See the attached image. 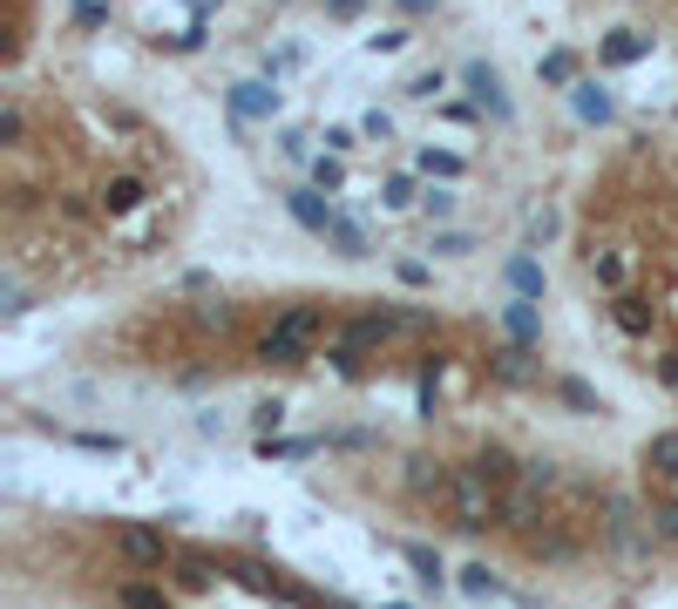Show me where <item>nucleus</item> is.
I'll return each mask as SVG.
<instances>
[{"instance_id":"obj_6","label":"nucleus","mask_w":678,"mask_h":609,"mask_svg":"<svg viewBox=\"0 0 678 609\" xmlns=\"http://www.w3.org/2000/svg\"><path fill=\"white\" fill-rule=\"evenodd\" d=\"M475 474H482V481L496 487V495H502V487H515V481H523V461H515L509 447H482V454H475Z\"/></svg>"},{"instance_id":"obj_17","label":"nucleus","mask_w":678,"mask_h":609,"mask_svg":"<svg viewBox=\"0 0 678 609\" xmlns=\"http://www.w3.org/2000/svg\"><path fill=\"white\" fill-rule=\"evenodd\" d=\"M509 284H515L523 298H536V292H543V271H536L530 258H515V264H509Z\"/></svg>"},{"instance_id":"obj_7","label":"nucleus","mask_w":678,"mask_h":609,"mask_svg":"<svg viewBox=\"0 0 678 609\" xmlns=\"http://www.w3.org/2000/svg\"><path fill=\"white\" fill-rule=\"evenodd\" d=\"M489 373L502 386H523V380H536V359H530V346H496L489 352Z\"/></svg>"},{"instance_id":"obj_12","label":"nucleus","mask_w":678,"mask_h":609,"mask_svg":"<svg viewBox=\"0 0 678 609\" xmlns=\"http://www.w3.org/2000/svg\"><path fill=\"white\" fill-rule=\"evenodd\" d=\"M645 467L652 474H678V433H652L645 440Z\"/></svg>"},{"instance_id":"obj_10","label":"nucleus","mask_w":678,"mask_h":609,"mask_svg":"<svg viewBox=\"0 0 678 609\" xmlns=\"http://www.w3.org/2000/svg\"><path fill=\"white\" fill-rule=\"evenodd\" d=\"M170 568H177V589H211L218 583V562L211 555H177Z\"/></svg>"},{"instance_id":"obj_13","label":"nucleus","mask_w":678,"mask_h":609,"mask_svg":"<svg viewBox=\"0 0 678 609\" xmlns=\"http://www.w3.org/2000/svg\"><path fill=\"white\" fill-rule=\"evenodd\" d=\"M231 109H237V115H271V109H278V95H271V89H258V81H245V89L231 95Z\"/></svg>"},{"instance_id":"obj_24","label":"nucleus","mask_w":678,"mask_h":609,"mask_svg":"<svg viewBox=\"0 0 678 609\" xmlns=\"http://www.w3.org/2000/svg\"><path fill=\"white\" fill-rule=\"evenodd\" d=\"M658 380H665V386H678V346H671V352H658Z\"/></svg>"},{"instance_id":"obj_3","label":"nucleus","mask_w":678,"mask_h":609,"mask_svg":"<svg viewBox=\"0 0 678 609\" xmlns=\"http://www.w3.org/2000/svg\"><path fill=\"white\" fill-rule=\"evenodd\" d=\"M536 521H543V487H530V481L502 487V528H515V535H536Z\"/></svg>"},{"instance_id":"obj_16","label":"nucleus","mask_w":678,"mask_h":609,"mask_svg":"<svg viewBox=\"0 0 678 609\" xmlns=\"http://www.w3.org/2000/svg\"><path fill=\"white\" fill-rule=\"evenodd\" d=\"M556 399H564V406H577V414H604V406H597V393H590L583 380H556Z\"/></svg>"},{"instance_id":"obj_23","label":"nucleus","mask_w":678,"mask_h":609,"mask_svg":"<svg viewBox=\"0 0 678 609\" xmlns=\"http://www.w3.org/2000/svg\"><path fill=\"white\" fill-rule=\"evenodd\" d=\"M652 521H658V535H665V542H678V501H671V508H658Z\"/></svg>"},{"instance_id":"obj_19","label":"nucleus","mask_w":678,"mask_h":609,"mask_svg":"<svg viewBox=\"0 0 678 609\" xmlns=\"http://www.w3.org/2000/svg\"><path fill=\"white\" fill-rule=\"evenodd\" d=\"M645 55V34H618V41H604V61H637Z\"/></svg>"},{"instance_id":"obj_1","label":"nucleus","mask_w":678,"mask_h":609,"mask_svg":"<svg viewBox=\"0 0 678 609\" xmlns=\"http://www.w3.org/2000/svg\"><path fill=\"white\" fill-rule=\"evenodd\" d=\"M442 501L455 508V528H489V521H502V495L475 474V467H448V487H442Z\"/></svg>"},{"instance_id":"obj_11","label":"nucleus","mask_w":678,"mask_h":609,"mask_svg":"<svg viewBox=\"0 0 678 609\" xmlns=\"http://www.w3.org/2000/svg\"><path fill=\"white\" fill-rule=\"evenodd\" d=\"M502 325L515 332V346H536V339H543V318H536L523 298H515V305H502Z\"/></svg>"},{"instance_id":"obj_15","label":"nucleus","mask_w":678,"mask_h":609,"mask_svg":"<svg viewBox=\"0 0 678 609\" xmlns=\"http://www.w3.org/2000/svg\"><path fill=\"white\" fill-rule=\"evenodd\" d=\"M468 89H475V95H482V102H489L496 115H509V102H502V81H496L489 68H468Z\"/></svg>"},{"instance_id":"obj_4","label":"nucleus","mask_w":678,"mask_h":609,"mask_svg":"<svg viewBox=\"0 0 678 609\" xmlns=\"http://www.w3.org/2000/svg\"><path fill=\"white\" fill-rule=\"evenodd\" d=\"M252 352H258L265 365H305V359H312V339L286 332V325H271V332H265V339H258Z\"/></svg>"},{"instance_id":"obj_20","label":"nucleus","mask_w":678,"mask_h":609,"mask_svg":"<svg viewBox=\"0 0 678 609\" xmlns=\"http://www.w3.org/2000/svg\"><path fill=\"white\" fill-rule=\"evenodd\" d=\"M523 481H530V487H556L564 474H556V461H523Z\"/></svg>"},{"instance_id":"obj_5","label":"nucleus","mask_w":678,"mask_h":609,"mask_svg":"<svg viewBox=\"0 0 678 609\" xmlns=\"http://www.w3.org/2000/svg\"><path fill=\"white\" fill-rule=\"evenodd\" d=\"M611 318H618L624 339H652V325H658V312L637 298V292H618V298H611Z\"/></svg>"},{"instance_id":"obj_2","label":"nucleus","mask_w":678,"mask_h":609,"mask_svg":"<svg viewBox=\"0 0 678 609\" xmlns=\"http://www.w3.org/2000/svg\"><path fill=\"white\" fill-rule=\"evenodd\" d=\"M115 555H123L130 568H164V562H170L164 528H149V521H123V528H115Z\"/></svg>"},{"instance_id":"obj_9","label":"nucleus","mask_w":678,"mask_h":609,"mask_svg":"<svg viewBox=\"0 0 678 609\" xmlns=\"http://www.w3.org/2000/svg\"><path fill=\"white\" fill-rule=\"evenodd\" d=\"M401 555H408V568L421 576V589H442L448 583V568H442V555H434L427 542H401Z\"/></svg>"},{"instance_id":"obj_25","label":"nucleus","mask_w":678,"mask_h":609,"mask_svg":"<svg viewBox=\"0 0 678 609\" xmlns=\"http://www.w3.org/2000/svg\"><path fill=\"white\" fill-rule=\"evenodd\" d=\"M380 609H408V602H380Z\"/></svg>"},{"instance_id":"obj_8","label":"nucleus","mask_w":678,"mask_h":609,"mask_svg":"<svg viewBox=\"0 0 678 609\" xmlns=\"http://www.w3.org/2000/svg\"><path fill=\"white\" fill-rule=\"evenodd\" d=\"M292 217L305 230H319V237H333V224H340V211H333V203H319L312 190H292Z\"/></svg>"},{"instance_id":"obj_14","label":"nucleus","mask_w":678,"mask_h":609,"mask_svg":"<svg viewBox=\"0 0 678 609\" xmlns=\"http://www.w3.org/2000/svg\"><path fill=\"white\" fill-rule=\"evenodd\" d=\"M115 602H123V609H170V596L149 589V583H123V589H115Z\"/></svg>"},{"instance_id":"obj_22","label":"nucleus","mask_w":678,"mask_h":609,"mask_svg":"<svg viewBox=\"0 0 678 609\" xmlns=\"http://www.w3.org/2000/svg\"><path fill=\"white\" fill-rule=\"evenodd\" d=\"M577 109H583V115H597V122H604V115H611V95H597V89H583V95H577Z\"/></svg>"},{"instance_id":"obj_21","label":"nucleus","mask_w":678,"mask_h":609,"mask_svg":"<svg viewBox=\"0 0 678 609\" xmlns=\"http://www.w3.org/2000/svg\"><path fill=\"white\" fill-rule=\"evenodd\" d=\"M278 420H286V406H278V399H265V406H252V427H258V433H271Z\"/></svg>"},{"instance_id":"obj_18","label":"nucleus","mask_w":678,"mask_h":609,"mask_svg":"<svg viewBox=\"0 0 678 609\" xmlns=\"http://www.w3.org/2000/svg\"><path fill=\"white\" fill-rule=\"evenodd\" d=\"M462 589H468V596H496L502 583L489 576V562H468V568H462Z\"/></svg>"}]
</instances>
